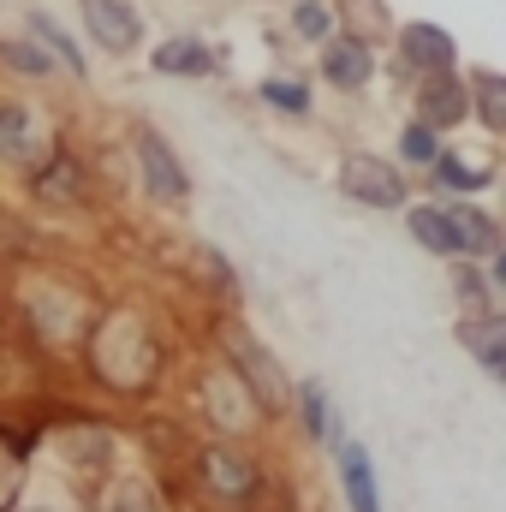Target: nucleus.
Listing matches in <instances>:
<instances>
[{
	"mask_svg": "<svg viewBox=\"0 0 506 512\" xmlns=\"http://www.w3.org/2000/svg\"><path fill=\"white\" fill-rule=\"evenodd\" d=\"M340 471H346V495H352V512H381L376 501V477H370V459H364V447H340Z\"/></svg>",
	"mask_w": 506,
	"mask_h": 512,
	"instance_id": "obj_11",
	"label": "nucleus"
},
{
	"mask_svg": "<svg viewBox=\"0 0 506 512\" xmlns=\"http://www.w3.org/2000/svg\"><path fill=\"white\" fill-rule=\"evenodd\" d=\"M209 483H215L221 495H245V489H251V465L233 459L227 447H209Z\"/></svg>",
	"mask_w": 506,
	"mask_h": 512,
	"instance_id": "obj_15",
	"label": "nucleus"
},
{
	"mask_svg": "<svg viewBox=\"0 0 506 512\" xmlns=\"http://www.w3.org/2000/svg\"><path fill=\"white\" fill-rule=\"evenodd\" d=\"M6 60H12V72H24V78H42V72H48V48H42V42H6Z\"/></svg>",
	"mask_w": 506,
	"mask_h": 512,
	"instance_id": "obj_21",
	"label": "nucleus"
},
{
	"mask_svg": "<svg viewBox=\"0 0 506 512\" xmlns=\"http://www.w3.org/2000/svg\"><path fill=\"white\" fill-rule=\"evenodd\" d=\"M0 143H6V155L18 161V167H36V161H48V131H36L30 120V108H0Z\"/></svg>",
	"mask_w": 506,
	"mask_h": 512,
	"instance_id": "obj_7",
	"label": "nucleus"
},
{
	"mask_svg": "<svg viewBox=\"0 0 506 512\" xmlns=\"http://www.w3.org/2000/svg\"><path fill=\"white\" fill-rule=\"evenodd\" d=\"M36 191H42L48 203H66V197L78 191V167H72L66 155H54V161H48V173L36 179Z\"/></svg>",
	"mask_w": 506,
	"mask_h": 512,
	"instance_id": "obj_18",
	"label": "nucleus"
},
{
	"mask_svg": "<svg viewBox=\"0 0 506 512\" xmlns=\"http://www.w3.org/2000/svg\"><path fill=\"white\" fill-rule=\"evenodd\" d=\"M155 72H167V78H209L215 72V54L197 36H167L155 48Z\"/></svg>",
	"mask_w": 506,
	"mask_h": 512,
	"instance_id": "obj_9",
	"label": "nucleus"
},
{
	"mask_svg": "<svg viewBox=\"0 0 506 512\" xmlns=\"http://www.w3.org/2000/svg\"><path fill=\"white\" fill-rule=\"evenodd\" d=\"M292 30L310 36V42H334V18H328V6H316V0H304V6L292 12Z\"/></svg>",
	"mask_w": 506,
	"mask_h": 512,
	"instance_id": "obj_20",
	"label": "nucleus"
},
{
	"mask_svg": "<svg viewBox=\"0 0 506 512\" xmlns=\"http://www.w3.org/2000/svg\"><path fill=\"white\" fill-rule=\"evenodd\" d=\"M495 274H501V286H506V251H495Z\"/></svg>",
	"mask_w": 506,
	"mask_h": 512,
	"instance_id": "obj_24",
	"label": "nucleus"
},
{
	"mask_svg": "<svg viewBox=\"0 0 506 512\" xmlns=\"http://www.w3.org/2000/svg\"><path fill=\"white\" fill-rule=\"evenodd\" d=\"M30 36H36V42H42V48H48V54H54V60H60L66 72H84V54H78V42H72V36H66L60 24H48L42 12L30 18Z\"/></svg>",
	"mask_w": 506,
	"mask_h": 512,
	"instance_id": "obj_14",
	"label": "nucleus"
},
{
	"mask_svg": "<svg viewBox=\"0 0 506 512\" xmlns=\"http://www.w3.org/2000/svg\"><path fill=\"white\" fill-rule=\"evenodd\" d=\"M137 167H143V185L161 197V203H185V191H191V179H185V167H179V155L161 143V131H137Z\"/></svg>",
	"mask_w": 506,
	"mask_h": 512,
	"instance_id": "obj_2",
	"label": "nucleus"
},
{
	"mask_svg": "<svg viewBox=\"0 0 506 512\" xmlns=\"http://www.w3.org/2000/svg\"><path fill=\"white\" fill-rule=\"evenodd\" d=\"M114 512H155V501H149L143 489H120V495H114Z\"/></svg>",
	"mask_w": 506,
	"mask_h": 512,
	"instance_id": "obj_23",
	"label": "nucleus"
},
{
	"mask_svg": "<svg viewBox=\"0 0 506 512\" xmlns=\"http://www.w3.org/2000/svg\"><path fill=\"white\" fill-rule=\"evenodd\" d=\"M435 173H441L453 191H483V185H489V161H483V155H441Z\"/></svg>",
	"mask_w": 506,
	"mask_h": 512,
	"instance_id": "obj_13",
	"label": "nucleus"
},
{
	"mask_svg": "<svg viewBox=\"0 0 506 512\" xmlns=\"http://www.w3.org/2000/svg\"><path fill=\"white\" fill-rule=\"evenodd\" d=\"M370 42L364 36H334V42H322V78L334 84V90H364L370 84Z\"/></svg>",
	"mask_w": 506,
	"mask_h": 512,
	"instance_id": "obj_6",
	"label": "nucleus"
},
{
	"mask_svg": "<svg viewBox=\"0 0 506 512\" xmlns=\"http://www.w3.org/2000/svg\"><path fill=\"white\" fill-rule=\"evenodd\" d=\"M405 227H411V239L423 245V251L435 256H459L465 251V239H459V221H453V209H405Z\"/></svg>",
	"mask_w": 506,
	"mask_h": 512,
	"instance_id": "obj_8",
	"label": "nucleus"
},
{
	"mask_svg": "<svg viewBox=\"0 0 506 512\" xmlns=\"http://www.w3.org/2000/svg\"><path fill=\"white\" fill-rule=\"evenodd\" d=\"M84 30L96 36V48L108 54H131L143 42V18L131 12L126 0H84Z\"/></svg>",
	"mask_w": 506,
	"mask_h": 512,
	"instance_id": "obj_3",
	"label": "nucleus"
},
{
	"mask_svg": "<svg viewBox=\"0 0 506 512\" xmlns=\"http://www.w3.org/2000/svg\"><path fill=\"white\" fill-rule=\"evenodd\" d=\"M471 102H477V114H483L489 131H506V72H477Z\"/></svg>",
	"mask_w": 506,
	"mask_h": 512,
	"instance_id": "obj_12",
	"label": "nucleus"
},
{
	"mask_svg": "<svg viewBox=\"0 0 506 512\" xmlns=\"http://www.w3.org/2000/svg\"><path fill=\"white\" fill-rule=\"evenodd\" d=\"M399 149H405V161H423V167H429V161H441V131L417 120V126L399 137Z\"/></svg>",
	"mask_w": 506,
	"mask_h": 512,
	"instance_id": "obj_19",
	"label": "nucleus"
},
{
	"mask_svg": "<svg viewBox=\"0 0 506 512\" xmlns=\"http://www.w3.org/2000/svg\"><path fill=\"white\" fill-rule=\"evenodd\" d=\"M465 108H471V90L453 78V72H435V78H423V90H417V120L435 131L459 126L465 120Z\"/></svg>",
	"mask_w": 506,
	"mask_h": 512,
	"instance_id": "obj_5",
	"label": "nucleus"
},
{
	"mask_svg": "<svg viewBox=\"0 0 506 512\" xmlns=\"http://www.w3.org/2000/svg\"><path fill=\"white\" fill-rule=\"evenodd\" d=\"M340 191H346L352 203H370V209H399V203H405V179H399V167L381 161V155H346Z\"/></svg>",
	"mask_w": 506,
	"mask_h": 512,
	"instance_id": "obj_1",
	"label": "nucleus"
},
{
	"mask_svg": "<svg viewBox=\"0 0 506 512\" xmlns=\"http://www.w3.org/2000/svg\"><path fill=\"white\" fill-rule=\"evenodd\" d=\"M262 102L280 108V114H310V90H304L298 78H268V84H262Z\"/></svg>",
	"mask_w": 506,
	"mask_h": 512,
	"instance_id": "obj_17",
	"label": "nucleus"
},
{
	"mask_svg": "<svg viewBox=\"0 0 506 512\" xmlns=\"http://www.w3.org/2000/svg\"><path fill=\"white\" fill-rule=\"evenodd\" d=\"M459 340L471 346V358H483L495 376H506V322L501 316H477V322H465Z\"/></svg>",
	"mask_w": 506,
	"mask_h": 512,
	"instance_id": "obj_10",
	"label": "nucleus"
},
{
	"mask_svg": "<svg viewBox=\"0 0 506 512\" xmlns=\"http://www.w3.org/2000/svg\"><path fill=\"white\" fill-rule=\"evenodd\" d=\"M453 221H459L465 251H501V227H495L489 215H477V209H453Z\"/></svg>",
	"mask_w": 506,
	"mask_h": 512,
	"instance_id": "obj_16",
	"label": "nucleus"
},
{
	"mask_svg": "<svg viewBox=\"0 0 506 512\" xmlns=\"http://www.w3.org/2000/svg\"><path fill=\"white\" fill-rule=\"evenodd\" d=\"M399 54H405V66L411 72H423V78H435V72H453V36L441 30V24H405L399 30Z\"/></svg>",
	"mask_w": 506,
	"mask_h": 512,
	"instance_id": "obj_4",
	"label": "nucleus"
},
{
	"mask_svg": "<svg viewBox=\"0 0 506 512\" xmlns=\"http://www.w3.org/2000/svg\"><path fill=\"white\" fill-rule=\"evenodd\" d=\"M364 30H387V0H340Z\"/></svg>",
	"mask_w": 506,
	"mask_h": 512,
	"instance_id": "obj_22",
	"label": "nucleus"
}]
</instances>
